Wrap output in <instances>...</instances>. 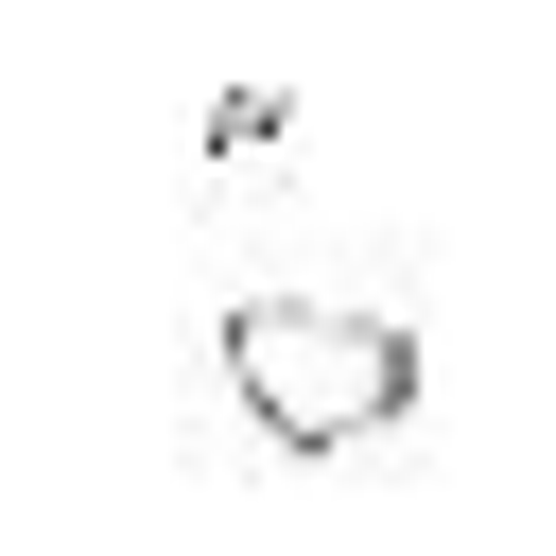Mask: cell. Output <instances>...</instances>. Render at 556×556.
Returning <instances> with one entry per match:
<instances>
[{"label":"cell","mask_w":556,"mask_h":556,"mask_svg":"<svg viewBox=\"0 0 556 556\" xmlns=\"http://www.w3.org/2000/svg\"><path fill=\"white\" fill-rule=\"evenodd\" d=\"M226 400L278 434V452H365L417 417V330L382 295H226Z\"/></svg>","instance_id":"cell-1"}]
</instances>
